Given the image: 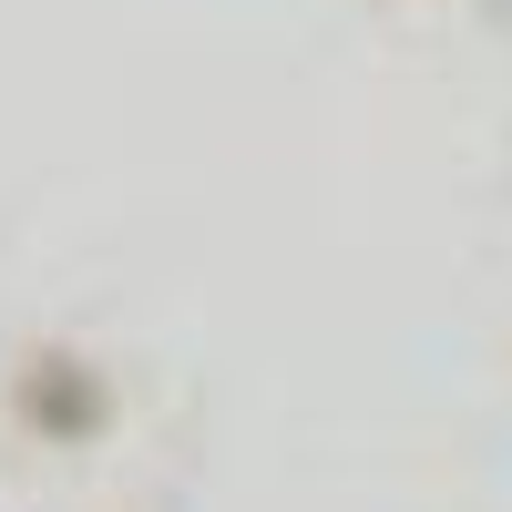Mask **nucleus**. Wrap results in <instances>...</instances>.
Returning a JSON list of instances; mask_svg holds the SVG:
<instances>
[]
</instances>
